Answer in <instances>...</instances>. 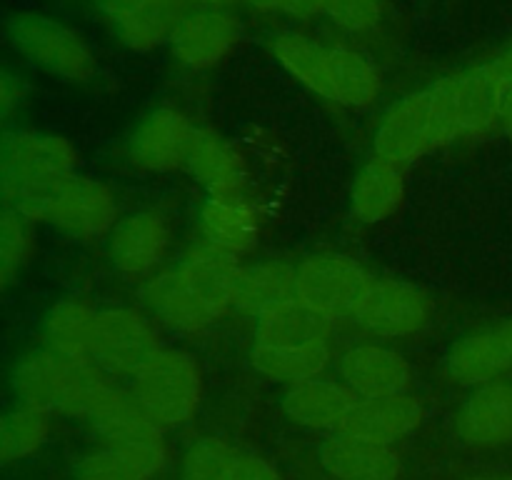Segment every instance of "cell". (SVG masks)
Masks as SVG:
<instances>
[{
    "instance_id": "f1b7e54d",
    "label": "cell",
    "mask_w": 512,
    "mask_h": 480,
    "mask_svg": "<svg viewBox=\"0 0 512 480\" xmlns=\"http://www.w3.org/2000/svg\"><path fill=\"white\" fill-rule=\"evenodd\" d=\"M288 298H295V268L280 260H265L240 270L233 290V308L260 318L265 310Z\"/></svg>"
},
{
    "instance_id": "cb8c5ba5",
    "label": "cell",
    "mask_w": 512,
    "mask_h": 480,
    "mask_svg": "<svg viewBox=\"0 0 512 480\" xmlns=\"http://www.w3.org/2000/svg\"><path fill=\"white\" fill-rule=\"evenodd\" d=\"M405 200V175L403 165L375 155L363 165L353 185L350 205L360 223H383L393 218Z\"/></svg>"
},
{
    "instance_id": "d6a6232c",
    "label": "cell",
    "mask_w": 512,
    "mask_h": 480,
    "mask_svg": "<svg viewBox=\"0 0 512 480\" xmlns=\"http://www.w3.org/2000/svg\"><path fill=\"white\" fill-rule=\"evenodd\" d=\"M238 448L220 438H203L185 453L183 480H230Z\"/></svg>"
},
{
    "instance_id": "ba28073f",
    "label": "cell",
    "mask_w": 512,
    "mask_h": 480,
    "mask_svg": "<svg viewBox=\"0 0 512 480\" xmlns=\"http://www.w3.org/2000/svg\"><path fill=\"white\" fill-rule=\"evenodd\" d=\"M160 350L163 348L153 323L138 310H98L90 360L108 375H135Z\"/></svg>"
},
{
    "instance_id": "5bb4252c",
    "label": "cell",
    "mask_w": 512,
    "mask_h": 480,
    "mask_svg": "<svg viewBox=\"0 0 512 480\" xmlns=\"http://www.w3.org/2000/svg\"><path fill=\"white\" fill-rule=\"evenodd\" d=\"M120 43L135 53H148L170 43L183 20L185 5L180 0H98Z\"/></svg>"
},
{
    "instance_id": "e0dca14e",
    "label": "cell",
    "mask_w": 512,
    "mask_h": 480,
    "mask_svg": "<svg viewBox=\"0 0 512 480\" xmlns=\"http://www.w3.org/2000/svg\"><path fill=\"white\" fill-rule=\"evenodd\" d=\"M448 373L473 388L512 375V320L458 340L448 355Z\"/></svg>"
},
{
    "instance_id": "ab89813d",
    "label": "cell",
    "mask_w": 512,
    "mask_h": 480,
    "mask_svg": "<svg viewBox=\"0 0 512 480\" xmlns=\"http://www.w3.org/2000/svg\"><path fill=\"white\" fill-rule=\"evenodd\" d=\"M240 3L250 5L255 10H263V13H283L285 0H240Z\"/></svg>"
},
{
    "instance_id": "ffe728a7",
    "label": "cell",
    "mask_w": 512,
    "mask_h": 480,
    "mask_svg": "<svg viewBox=\"0 0 512 480\" xmlns=\"http://www.w3.org/2000/svg\"><path fill=\"white\" fill-rule=\"evenodd\" d=\"M260 235V213L245 193L210 195L200 218V240L233 258L255 248Z\"/></svg>"
},
{
    "instance_id": "52a82bcc",
    "label": "cell",
    "mask_w": 512,
    "mask_h": 480,
    "mask_svg": "<svg viewBox=\"0 0 512 480\" xmlns=\"http://www.w3.org/2000/svg\"><path fill=\"white\" fill-rule=\"evenodd\" d=\"M433 300L415 285L373 275L355 308L353 320L378 338H408L428 328Z\"/></svg>"
},
{
    "instance_id": "4316f807",
    "label": "cell",
    "mask_w": 512,
    "mask_h": 480,
    "mask_svg": "<svg viewBox=\"0 0 512 480\" xmlns=\"http://www.w3.org/2000/svg\"><path fill=\"white\" fill-rule=\"evenodd\" d=\"M73 360L75 358H65V355L55 353L50 348L38 350V353L20 360L13 378L20 403L38 405V408L50 410V413L58 410L65 388H68Z\"/></svg>"
},
{
    "instance_id": "f546056e",
    "label": "cell",
    "mask_w": 512,
    "mask_h": 480,
    "mask_svg": "<svg viewBox=\"0 0 512 480\" xmlns=\"http://www.w3.org/2000/svg\"><path fill=\"white\" fill-rule=\"evenodd\" d=\"M330 343L315 345H253V365L275 383L298 385L323 378L330 365Z\"/></svg>"
},
{
    "instance_id": "7c38bea8",
    "label": "cell",
    "mask_w": 512,
    "mask_h": 480,
    "mask_svg": "<svg viewBox=\"0 0 512 480\" xmlns=\"http://www.w3.org/2000/svg\"><path fill=\"white\" fill-rule=\"evenodd\" d=\"M195 128L185 113L175 108H160L150 113L140 123L130 138L128 155L133 165L153 173L183 168L188 163L190 145H193Z\"/></svg>"
},
{
    "instance_id": "7a4b0ae2",
    "label": "cell",
    "mask_w": 512,
    "mask_h": 480,
    "mask_svg": "<svg viewBox=\"0 0 512 480\" xmlns=\"http://www.w3.org/2000/svg\"><path fill=\"white\" fill-rule=\"evenodd\" d=\"M273 58L308 90L345 108H370L383 93V73L370 55L325 45L298 33L275 35Z\"/></svg>"
},
{
    "instance_id": "277c9868",
    "label": "cell",
    "mask_w": 512,
    "mask_h": 480,
    "mask_svg": "<svg viewBox=\"0 0 512 480\" xmlns=\"http://www.w3.org/2000/svg\"><path fill=\"white\" fill-rule=\"evenodd\" d=\"M130 393L160 428H180L200 408L203 368L188 350L163 348L133 375Z\"/></svg>"
},
{
    "instance_id": "5b68a950",
    "label": "cell",
    "mask_w": 512,
    "mask_h": 480,
    "mask_svg": "<svg viewBox=\"0 0 512 480\" xmlns=\"http://www.w3.org/2000/svg\"><path fill=\"white\" fill-rule=\"evenodd\" d=\"M8 35L15 50L38 68L58 78L85 83L95 75V55L80 33L53 18L18 13L8 20Z\"/></svg>"
},
{
    "instance_id": "74e56055",
    "label": "cell",
    "mask_w": 512,
    "mask_h": 480,
    "mask_svg": "<svg viewBox=\"0 0 512 480\" xmlns=\"http://www.w3.org/2000/svg\"><path fill=\"white\" fill-rule=\"evenodd\" d=\"M23 83H20L15 75L5 73L3 80H0V108H3V115H8L10 110L18 108L23 103Z\"/></svg>"
},
{
    "instance_id": "4dcf8cb0",
    "label": "cell",
    "mask_w": 512,
    "mask_h": 480,
    "mask_svg": "<svg viewBox=\"0 0 512 480\" xmlns=\"http://www.w3.org/2000/svg\"><path fill=\"white\" fill-rule=\"evenodd\" d=\"M98 310L83 300H63L50 310L45 320V338L50 350L75 360H90L93 328Z\"/></svg>"
},
{
    "instance_id": "f35d334b",
    "label": "cell",
    "mask_w": 512,
    "mask_h": 480,
    "mask_svg": "<svg viewBox=\"0 0 512 480\" xmlns=\"http://www.w3.org/2000/svg\"><path fill=\"white\" fill-rule=\"evenodd\" d=\"M185 10H228L233 3L240 0H180Z\"/></svg>"
},
{
    "instance_id": "8d00e7d4",
    "label": "cell",
    "mask_w": 512,
    "mask_h": 480,
    "mask_svg": "<svg viewBox=\"0 0 512 480\" xmlns=\"http://www.w3.org/2000/svg\"><path fill=\"white\" fill-rule=\"evenodd\" d=\"M230 480H283V475L270 460L248 453V450H238L233 458Z\"/></svg>"
},
{
    "instance_id": "7402d4cb",
    "label": "cell",
    "mask_w": 512,
    "mask_h": 480,
    "mask_svg": "<svg viewBox=\"0 0 512 480\" xmlns=\"http://www.w3.org/2000/svg\"><path fill=\"white\" fill-rule=\"evenodd\" d=\"M425 408L415 395H385V398H358L345 430L395 445L423 425Z\"/></svg>"
},
{
    "instance_id": "b9f144b4",
    "label": "cell",
    "mask_w": 512,
    "mask_h": 480,
    "mask_svg": "<svg viewBox=\"0 0 512 480\" xmlns=\"http://www.w3.org/2000/svg\"><path fill=\"white\" fill-rule=\"evenodd\" d=\"M500 60H503V63L508 65V68L512 70V48L508 50V53H503V55H500Z\"/></svg>"
},
{
    "instance_id": "1f68e13d",
    "label": "cell",
    "mask_w": 512,
    "mask_h": 480,
    "mask_svg": "<svg viewBox=\"0 0 512 480\" xmlns=\"http://www.w3.org/2000/svg\"><path fill=\"white\" fill-rule=\"evenodd\" d=\"M50 438V410L20 403L10 410L0 430V458L5 465L20 463L38 453Z\"/></svg>"
},
{
    "instance_id": "6da1fadb",
    "label": "cell",
    "mask_w": 512,
    "mask_h": 480,
    "mask_svg": "<svg viewBox=\"0 0 512 480\" xmlns=\"http://www.w3.org/2000/svg\"><path fill=\"white\" fill-rule=\"evenodd\" d=\"M495 128V95L488 63L445 75L390 108L375 133V155L410 165L460 138Z\"/></svg>"
},
{
    "instance_id": "83f0119b",
    "label": "cell",
    "mask_w": 512,
    "mask_h": 480,
    "mask_svg": "<svg viewBox=\"0 0 512 480\" xmlns=\"http://www.w3.org/2000/svg\"><path fill=\"white\" fill-rule=\"evenodd\" d=\"M90 423H93L95 433L103 438V443H135V440L163 438V428L145 413L135 395L115 388V385L90 415Z\"/></svg>"
},
{
    "instance_id": "e575fe53",
    "label": "cell",
    "mask_w": 512,
    "mask_h": 480,
    "mask_svg": "<svg viewBox=\"0 0 512 480\" xmlns=\"http://www.w3.org/2000/svg\"><path fill=\"white\" fill-rule=\"evenodd\" d=\"M323 15L345 33H370L383 18V0H325Z\"/></svg>"
},
{
    "instance_id": "60d3db41",
    "label": "cell",
    "mask_w": 512,
    "mask_h": 480,
    "mask_svg": "<svg viewBox=\"0 0 512 480\" xmlns=\"http://www.w3.org/2000/svg\"><path fill=\"white\" fill-rule=\"evenodd\" d=\"M473 480H512L510 475H483V478H473Z\"/></svg>"
},
{
    "instance_id": "2e32d148",
    "label": "cell",
    "mask_w": 512,
    "mask_h": 480,
    "mask_svg": "<svg viewBox=\"0 0 512 480\" xmlns=\"http://www.w3.org/2000/svg\"><path fill=\"white\" fill-rule=\"evenodd\" d=\"M170 223L155 210L120 220L110 235V258L128 278H145L160 268L170 248Z\"/></svg>"
},
{
    "instance_id": "3957f363",
    "label": "cell",
    "mask_w": 512,
    "mask_h": 480,
    "mask_svg": "<svg viewBox=\"0 0 512 480\" xmlns=\"http://www.w3.org/2000/svg\"><path fill=\"white\" fill-rule=\"evenodd\" d=\"M5 208L23 218L43 220L78 238H100L118 225V203L105 183L83 175L28 185L5 198Z\"/></svg>"
},
{
    "instance_id": "484cf974",
    "label": "cell",
    "mask_w": 512,
    "mask_h": 480,
    "mask_svg": "<svg viewBox=\"0 0 512 480\" xmlns=\"http://www.w3.org/2000/svg\"><path fill=\"white\" fill-rule=\"evenodd\" d=\"M185 168L210 190V195L243 193L245 188L243 155L213 130L198 128Z\"/></svg>"
},
{
    "instance_id": "d6986e66",
    "label": "cell",
    "mask_w": 512,
    "mask_h": 480,
    "mask_svg": "<svg viewBox=\"0 0 512 480\" xmlns=\"http://www.w3.org/2000/svg\"><path fill=\"white\" fill-rule=\"evenodd\" d=\"M165 460L163 438L103 443L80 458L75 480H155L163 473Z\"/></svg>"
},
{
    "instance_id": "9a60e30c",
    "label": "cell",
    "mask_w": 512,
    "mask_h": 480,
    "mask_svg": "<svg viewBox=\"0 0 512 480\" xmlns=\"http://www.w3.org/2000/svg\"><path fill=\"white\" fill-rule=\"evenodd\" d=\"M455 433L465 445L478 450L503 448L512 443V383L490 380L475 385L470 398L455 415Z\"/></svg>"
},
{
    "instance_id": "836d02e7",
    "label": "cell",
    "mask_w": 512,
    "mask_h": 480,
    "mask_svg": "<svg viewBox=\"0 0 512 480\" xmlns=\"http://www.w3.org/2000/svg\"><path fill=\"white\" fill-rule=\"evenodd\" d=\"M30 250H33L30 220L15 210L5 208L3 223H0V275H3L5 285L28 263Z\"/></svg>"
},
{
    "instance_id": "8fae6325",
    "label": "cell",
    "mask_w": 512,
    "mask_h": 480,
    "mask_svg": "<svg viewBox=\"0 0 512 480\" xmlns=\"http://www.w3.org/2000/svg\"><path fill=\"white\" fill-rule=\"evenodd\" d=\"M320 465L333 480H400L403 458L390 443L338 430L320 448Z\"/></svg>"
},
{
    "instance_id": "4fadbf2b",
    "label": "cell",
    "mask_w": 512,
    "mask_h": 480,
    "mask_svg": "<svg viewBox=\"0 0 512 480\" xmlns=\"http://www.w3.org/2000/svg\"><path fill=\"white\" fill-rule=\"evenodd\" d=\"M338 375L358 398L403 395L413 388V368L388 345H355L338 360Z\"/></svg>"
},
{
    "instance_id": "8992f818",
    "label": "cell",
    "mask_w": 512,
    "mask_h": 480,
    "mask_svg": "<svg viewBox=\"0 0 512 480\" xmlns=\"http://www.w3.org/2000/svg\"><path fill=\"white\" fill-rule=\"evenodd\" d=\"M373 275L348 255H313L295 268V298L325 318H353Z\"/></svg>"
},
{
    "instance_id": "d4e9b609",
    "label": "cell",
    "mask_w": 512,
    "mask_h": 480,
    "mask_svg": "<svg viewBox=\"0 0 512 480\" xmlns=\"http://www.w3.org/2000/svg\"><path fill=\"white\" fill-rule=\"evenodd\" d=\"M333 325V320L305 305L303 300L288 298L260 315L255 325V345L330 343Z\"/></svg>"
},
{
    "instance_id": "9c48e42d",
    "label": "cell",
    "mask_w": 512,
    "mask_h": 480,
    "mask_svg": "<svg viewBox=\"0 0 512 480\" xmlns=\"http://www.w3.org/2000/svg\"><path fill=\"white\" fill-rule=\"evenodd\" d=\"M78 153L60 135L15 130L3 143V198L28 185L53 183L75 175Z\"/></svg>"
},
{
    "instance_id": "ac0fdd59",
    "label": "cell",
    "mask_w": 512,
    "mask_h": 480,
    "mask_svg": "<svg viewBox=\"0 0 512 480\" xmlns=\"http://www.w3.org/2000/svg\"><path fill=\"white\" fill-rule=\"evenodd\" d=\"M355 403H358V395L343 380L315 378L290 385L283 408L288 418L300 428L333 435L338 430H345Z\"/></svg>"
},
{
    "instance_id": "d590c367",
    "label": "cell",
    "mask_w": 512,
    "mask_h": 480,
    "mask_svg": "<svg viewBox=\"0 0 512 480\" xmlns=\"http://www.w3.org/2000/svg\"><path fill=\"white\" fill-rule=\"evenodd\" d=\"M495 95V128L512 135V70L503 60L488 63Z\"/></svg>"
},
{
    "instance_id": "44dd1931",
    "label": "cell",
    "mask_w": 512,
    "mask_h": 480,
    "mask_svg": "<svg viewBox=\"0 0 512 480\" xmlns=\"http://www.w3.org/2000/svg\"><path fill=\"white\" fill-rule=\"evenodd\" d=\"M145 303L155 315L173 330L185 335L203 333L218 320L210 305L195 293L193 285L183 278L178 268L158 273L145 285Z\"/></svg>"
},
{
    "instance_id": "603a6c76",
    "label": "cell",
    "mask_w": 512,
    "mask_h": 480,
    "mask_svg": "<svg viewBox=\"0 0 512 480\" xmlns=\"http://www.w3.org/2000/svg\"><path fill=\"white\" fill-rule=\"evenodd\" d=\"M178 270L218 318L233 308V290L240 270H243L240 258H233V255L198 240V245L190 248Z\"/></svg>"
},
{
    "instance_id": "30bf717a",
    "label": "cell",
    "mask_w": 512,
    "mask_h": 480,
    "mask_svg": "<svg viewBox=\"0 0 512 480\" xmlns=\"http://www.w3.org/2000/svg\"><path fill=\"white\" fill-rule=\"evenodd\" d=\"M243 43V23L228 10H185L170 38V50L178 65L210 70L228 60Z\"/></svg>"
}]
</instances>
